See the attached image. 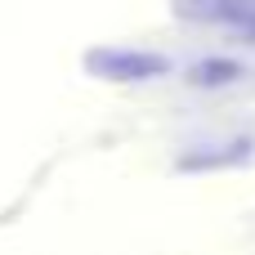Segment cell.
Segmentation results:
<instances>
[{
	"label": "cell",
	"instance_id": "cell-1",
	"mask_svg": "<svg viewBox=\"0 0 255 255\" xmlns=\"http://www.w3.org/2000/svg\"><path fill=\"white\" fill-rule=\"evenodd\" d=\"M90 76L99 81H117V85H143V81H161L170 76V58L152 54V49H130V45H99L85 54Z\"/></svg>",
	"mask_w": 255,
	"mask_h": 255
},
{
	"label": "cell",
	"instance_id": "cell-2",
	"mask_svg": "<svg viewBox=\"0 0 255 255\" xmlns=\"http://www.w3.org/2000/svg\"><path fill=\"white\" fill-rule=\"evenodd\" d=\"M242 161H251V139H242V143H224V152H184L179 157V170H211V166H242Z\"/></svg>",
	"mask_w": 255,
	"mask_h": 255
},
{
	"label": "cell",
	"instance_id": "cell-3",
	"mask_svg": "<svg viewBox=\"0 0 255 255\" xmlns=\"http://www.w3.org/2000/svg\"><path fill=\"white\" fill-rule=\"evenodd\" d=\"M238 76H242V63H233V58H206V63L193 67L197 85H233Z\"/></svg>",
	"mask_w": 255,
	"mask_h": 255
}]
</instances>
